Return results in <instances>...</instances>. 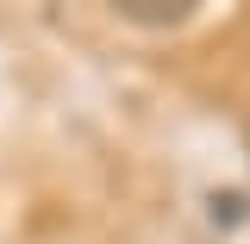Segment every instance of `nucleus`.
Returning <instances> with one entry per match:
<instances>
[{
  "label": "nucleus",
  "mask_w": 250,
  "mask_h": 244,
  "mask_svg": "<svg viewBox=\"0 0 250 244\" xmlns=\"http://www.w3.org/2000/svg\"><path fill=\"white\" fill-rule=\"evenodd\" d=\"M194 6H200V0H113V13L131 19V25H144V31L182 25V19H194Z\"/></svg>",
  "instance_id": "nucleus-1"
},
{
  "label": "nucleus",
  "mask_w": 250,
  "mask_h": 244,
  "mask_svg": "<svg viewBox=\"0 0 250 244\" xmlns=\"http://www.w3.org/2000/svg\"><path fill=\"white\" fill-rule=\"evenodd\" d=\"M207 207H213V225H219V219H225V225H238V219H244V194H213Z\"/></svg>",
  "instance_id": "nucleus-2"
}]
</instances>
